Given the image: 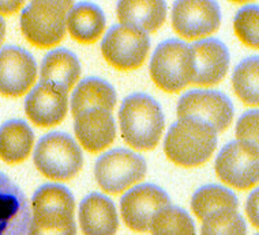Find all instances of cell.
I'll use <instances>...</instances> for the list:
<instances>
[{"label": "cell", "instance_id": "obj_1", "mask_svg": "<svg viewBox=\"0 0 259 235\" xmlns=\"http://www.w3.org/2000/svg\"><path fill=\"white\" fill-rule=\"evenodd\" d=\"M121 136L137 150H153L160 142L165 117L160 103L146 94H131L119 110Z\"/></svg>", "mask_w": 259, "mask_h": 235}, {"label": "cell", "instance_id": "obj_2", "mask_svg": "<svg viewBox=\"0 0 259 235\" xmlns=\"http://www.w3.org/2000/svg\"><path fill=\"white\" fill-rule=\"evenodd\" d=\"M217 147V132L199 119L184 117L166 133L164 151L174 163L194 167L205 163Z\"/></svg>", "mask_w": 259, "mask_h": 235}, {"label": "cell", "instance_id": "obj_3", "mask_svg": "<svg viewBox=\"0 0 259 235\" xmlns=\"http://www.w3.org/2000/svg\"><path fill=\"white\" fill-rule=\"evenodd\" d=\"M72 2L34 0L21 14V30L30 44L38 48H51L59 44L66 34L67 13Z\"/></svg>", "mask_w": 259, "mask_h": 235}, {"label": "cell", "instance_id": "obj_4", "mask_svg": "<svg viewBox=\"0 0 259 235\" xmlns=\"http://www.w3.org/2000/svg\"><path fill=\"white\" fill-rule=\"evenodd\" d=\"M37 170L51 180H70L82 169L83 155L71 136L63 132H51L37 143L33 154Z\"/></svg>", "mask_w": 259, "mask_h": 235}, {"label": "cell", "instance_id": "obj_5", "mask_svg": "<svg viewBox=\"0 0 259 235\" xmlns=\"http://www.w3.org/2000/svg\"><path fill=\"white\" fill-rule=\"evenodd\" d=\"M192 75L190 45L180 40H166L157 46L150 60V76L161 90L178 93L191 83Z\"/></svg>", "mask_w": 259, "mask_h": 235}, {"label": "cell", "instance_id": "obj_6", "mask_svg": "<svg viewBox=\"0 0 259 235\" xmlns=\"http://www.w3.org/2000/svg\"><path fill=\"white\" fill-rule=\"evenodd\" d=\"M148 164L133 151L116 148L105 152L96 162L94 175L100 188L109 193H120L146 175Z\"/></svg>", "mask_w": 259, "mask_h": 235}, {"label": "cell", "instance_id": "obj_7", "mask_svg": "<svg viewBox=\"0 0 259 235\" xmlns=\"http://www.w3.org/2000/svg\"><path fill=\"white\" fill-rule=\"evenodd\" d=\"M150 49L146 31L128 25H115L107 31L101 42V52L111 66L130 71L142 66Z\"/></svg>", "mask_w": 259, "mask_h": 235}, {"label": "cell", "instance_id": "obj_8", "mask_svg": "<svg viewBox=\"0 0 259 235\" xmlns=\"http://www.w3.org/2000/svg\"><path fill=\"white\" fill-rule=\"evenodd\" d=\"M258 146L235 142L224 146L217 155L214 167L221 181L237 189H250L259 178Z\"/></svg>", "mask_w": 259, "mask_h": 235}, {"label": "cell", "instance_id": "obj_9", "mask_svg": "<svg viewBox=\"0 0 259 235\" xmlns=\"http://www.w3.org/2000/svg\"><path fill=\"white\" fill-rule=\"evenodd\" d=\"M178 117H194L205 121L223 132L228 128L233 119V105L225 94L213 90H192L178 102Z\"/></svg>", "mask_w": 259, "mask_h": 235}, {"label": "cell", "instance_id": "obj_10", "mask_svg": "<svg viewBox=\"0 0 259 235\" xmlns=\"http://www.w3.org/2000/svg\"><path fill=\"white\" fill-rule=\"evenodd\" d=\"M168 205L170 199L164 189L153 184H142L121 197V216L131 230L146 232L150 230L153 217Z\"/></svg>", "mask_w": 259, "mask_h": 235}, {"label": "cell", "instance_id": "obj_11", "mask_svg": "<svg viewBox=\"0 0 259 235\" xmlns=\"http://www.w3.org/2000/svg\"><path fill=\"white\" fill-rule=\"evenodd\" d=\"M221 23V10L213 0H178L172 10V25L188 40L214 33Z\"/></svg>", "mask_w": 259, "mask_h": 235}, {"label": "cell", "instance_id": "obj_12", "mask_svg": "<svg viewBox=\"0 0 259 235\" xmlns=\"http://www.w3.org/2000/svg\"><path fill=\"white\" fill-rule=\"evenodd\" d=\"M36 76V60L27 50L13 45L0 49V94L19 97L33 86Z\"/></svg>", "mask_w": 259, "mask_h": 235}, {"label": "cell", "instance_id": "obj_13", "mask_svg": "<svg viewBox=\"0 0 259 235\" xmlns=\"http://www.w3.org/2000/svg\"><path fill=\"white\" fill-rule=\"evenodd\" d=\"M67 90L62 86L40 82L27 94L25 111L37 127H55L67 114Z\"/></svg>", "mask_w": 259, "mask_h": 235}, {"label": "cell", "instance_id": "obj_14", "mask_svg": "<svg viewBox=\"0 0 259 235\" xmlns=\"http://www.w3.org/2000/svg\"><path fill=\"white\" fill-rule=\"evenodd\" d=\"M192 52L194 75L192 82L195 85L213 86L225 78L229 68L228 48L215 38H206L190 45Z\"/></svg>", "mask_w": 259, "mask_h": 235}, {"label": "cell", "instance_id": "obj_15", "mask_svg": "<svg viewBox=\"0 0 259 235\" xmlns=\"http://www.w3.org/2000/svg\"><path fill=\"white\" fill-rule=\"evenodd\" d=\"M31 213L22 189L0 173V235H27Z\"/></svg>", "mask_w": 259, "mask_h": 235}, {"label": "cell", "instance_id": "obj_16", "mask_svg": "<svg viewBox=\"0 0 259 235\" xmlns=\"http://www.w3.org/2000/svg\"><path fill=\"white\" fill-rule=\"evenodd\" d=\"M74 131L83 148L90 152H99L113 143L116 124L111 111L92 109L76 115Z\"/></svg>", "mask_w": 259, "mask_h": 235}, {"label": "cell", "instance_id": "obj_17", "mask_svg": "<svg viewBox=\"0 0 259 235\" xmlns=\"http://www.w3.org/2000/svg\"><path fill=\"white\" fill-rule=\"evenodd\" d=\"M79 224L85 235H115L119 226L115 204L101 193H90L80 201Z\"/></svg>", "mask_w": 259, "mask_h": 235}, {"label": "cell", "instance_id": "obj_18", "mask_svg": "<svg viewBox=\"0 0 259 235\" xmlns=\"http://www.w3.org/2000/svg\"><path fill=\"white\" fill-rule=\"evenodd\" d=\"M117 18L121 25L135 26L141 30H158L166 18V3L161 0H123L117 3Z\"/></svg>", "mask_w": 259, "mask_h": 235}, {"label": "cell", "instance_id": "obj_19", "mask_svg": "<svg viewBox=\"0 0 259 235\" xmlns=\"http://www.w3.org/2000/svg\"><path fill=\"white\" fill-rule=\"evenodd\" d=\"M116 105V91L107 80L100 78H86L76 86L71 95V111L78 115L92 109L111 111Z\"/></svg>", "mask_w": 259, "mask_h": 235}, {"label": "cell", "instance_id": "obj_20", "mask_svg": "<svg viewBox=\"0 0 259 235\" xmlns=\"http://www.w3.org/2000/svg\"><path fill=\"white\" fill-rule=\"evenodd\" d=\"M80 75V63L68 49L60 48L47 53L41 63V82H50L68 90L75 85Z\"/></svg>", "mask_w": 259, "mask_h": 235}, {"label": "cell", "instance_id": "obj_21", "mask_svg": "<svg viewBox=\"0 0 259 235\" xmlns=\"http://www.w3.org/2000/svg\"><path fill=\"white\" fill-rule=\"evenodd\" d=\"M67 26L76 41L90 44L100 38L105 29L103 10L93 3H78L67 14Z\"/></svg>", "mask_w": 259, "mask_h": 235}, {"label": "cell", "instance_id": "obj_22", "mask_svg": "<svg viewBox=\"0 0 259 235\" xmlns=\"http://www.w3.org/2000/svg\"><path fill=\"white\" fill-rule=\"evenodd\" d=\"M34 133L23 120H10L0 127V158L7 163L26 159L33 148Z\"/></svg>", "mask_w": 259, "mask_h": 235}, {"label": "cell", "instance_id": "obj_23", "mask_svg": "<svg viewBox=\"0 0 259 235\" xmlns=\"http://www.w3.org/2000/svg\"><path fill=\"white\" fill-rule=\"evenodd\" d=\"M27 235H76L74 212L64 208L33 209Z\"/></svg>", "mask_w": 259, "mask_h": 235}, {"label": "cell", "instance_id": "obj_24", "mask_svg": "<svg viewBox=\"0 0 259 235\" xmlns=\"http://www.w3.org/2000/svg\"><path fill=\"white\" fill-rule=\"evenodd\" d=\"M239 201L232 191L220 185H205L199 188L191 199V208L199 219H203L209 213L219 209H233L236 211Z\"/></svg>", "mask_w": 259, "mask_h": 235}, {"label": "cell", "instance_id": "obj_25", "mask_svg": "<svg viewBox=\"0 0 259 235\" xmlns=\"http://www.w3.org/2000/svg\"><path fill=\"white\" fill-rule=\"evenodd\" d=\"M259 57L244 58L237 64L232 75L233 90L241 101L247 105H258L259 102Z\"/></svg>", "mask_w": 259, "mask_h": 235}, {"label": "cell", "instance_id": "obj_26", "mask_svg": "<svg viewBox=\"0 0 259 235\" xmlns=\"http://www.w3.org/2000/svg\"><path fill=\"white\" fill-rule=\"evenodd\" d=\"M152 235H195V224L184 209L168 205L153 217Z\"/></svg>", "mask_w": 259, "mask_h": 235}, {"label": "cell", "instance_id": "obj_27", "mask_svg": "<svg viewBox=\"0 0 259 235\" xmlns=\"http://www.w3.org/2000/svg\"><path fill=\"white\" fill-rule=\"evenodd\" d=\"M202 220L201 235H246L247 232L244 219L233 209H219Z\"/></svg>", "mask_w": 259, "mask_h": 235}, {"label": "cell", "instance_id": "obj_28", "mask_svg": "<svg viewBox=\"0 0 259 235\" xmlns=\"http://www.w3.org/2000/svg\"><path fill=\"white\" fill-rule=\"evenodd\" d=\"M33 209L36 208H64L74 212L75 200L67 188L59 184H45L33 195Z\"/></svg>", "mask_w": 259, "mask_h": 235}, {"label": "cell", "instance_id": "obj_29", "mask_svg": "<svg viewBox=\"0 0 259 235\" xmlns=\"http://www.w3.org/2000/svg\"><path fill=\"white\" fill-rule=\"evenodd\" d=\"M233 26L237 37L251 48L259 46V9L258 6H246L236 14Z\"/></svg>", "mask_w": 259, "mask_h": 235}, {"label": "cell", "instance_id": "obj_30", "mask_svg": "<svg viewBox=\"0 0 259 235\" xmlns=\"http://www.w3.org/2000/svg\"><path fill=\"white\" fill-rule=\"evenodd\" d=\"M258 119L259 111L256 109L241 115L236 125L237 140L258 146Z\"/></svg>", "mask_w": 259, "mask_h": 235}, {"label": "cell", "instance_id": "obj_31", "mask_svg": "<svg viewBox=\"0 0 259 235\" xmlns=\"http://www.w3.org/2000/svg\"><path fill=\"white\" fill-rule=\"evenodd\" d=\"M258 189H255V191L251 193L246 205L247 215H248L251 223H252L255 227H258Z\"/></svg>", "mask_w": 259, "mask_h": 235}, {"label": "cell", "instance_id": "obj_32", "mask_svg": "<svg viewBox=\"0 0 259 235\" xmlns=\"http://www.w3.org/2000/svg\"><path fill=\"white\" fill-rule=\"evenodd\" d=\"M23 2H3V0H0V14H6V15H9V14H13L15 11H18L21 7H22Z\"/></svg>", "mask_w": 259, "mask_h": 235}, {"label": "cell", "instance_id": "obj_33", "mask_svg": "<svg viewBox=\"0 0 259 235\" xmlns=\"http://www.w3.org/2000/svg\"><path fill=\"white\" fill-rule=\"evenodd\" d=\"M5 36H6V22H5V19L0 17V45H2V42L5 41Z\"/></svg>", "mask_w": 259, "mask_h": 235}, {"label": "cell", "instance_id": "obj_34", "mask_svg": "<svg viewBox=\"0 0 259 235\" xmlns=\"http://www.w3.org/2000/svg\"><path fill=\"white\" fill-rule=\"evenodd\" d=\"M255 235H258V234H255Z\"/></svg>", "mask_w": 259, "mask_h": 235}]
</instances>
